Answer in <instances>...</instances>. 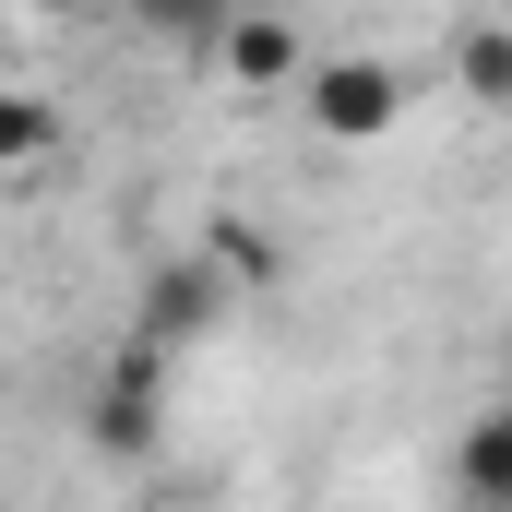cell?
I'll use <instances>...</instances> for the list:
<instances>
[{
	"label": "cell",
	"mask_w": 512,
	"mask_h": 512,
	"mask_svg": "<svg viewBox=\"0 0 512 512\" xmlns=\"http://www.w3.org/2000/svg\"><path fill=\"white\" fill-rule=\"evenodd\" d=\"M298 108L322 143H382L405 120V72L370 60V48H310V72H298Z\"/></svg>",
	"instance_id": "cell-1"
},
{
	"label": "cell",
	"mask_w": 512,
	"mask_h": 512,
	"mask_svg": "<svg viewBox=\"0 0 512 512\" xmlns=\"http://www.w3.org/2000/svg\"><path fill=\"white\" fill-rule=\"evenodd\" d=\"M203 48H215V72H227V84H251V96H286V84L310 72V36H298L286 12H227Z\"/></svg>",
	"instance_id": "cell-4"
},
{
	"label": "cell",
	"mask_w": 512,
	"mask_h": 512,
	"mask_svg": "<svg viewBox=\"0 0 512 512\" xmlns=\"http://www.w3.org/2000/svg\"><path fill=\"white\" fill-rule=\"evenodd\" d=\"M453 489H465V512H501V501H512V417H501V405L465 429V453H453Z\"/></svg>",
	"instance_id": "cell-5"
},
{
	"label": "cell",
	"mask_w": 512,
	"mask_h": 512,
	"mask_svg": "<svg viewBox=\"0 0 512 512\" xmlns=\"http://www.w3.org/2000/svg\"><path fill=\"white\" fill-rule=\"evenodd\" d=\"M453 84H465L477 108H501L512 96V24H465V36H453Z\"/></svg>",
	"instance_id": "cell-7"
},
{
	"label": "cell",
	"mask_w": 512,
	"mask_h": 512,
	"mask_svg": "<svg viewBox=\"0 0 512 512\" xmlns=\"http://www.w3.org/2000/svg\"><path fill=\"white\" fill-rule=\"evenodd\" d=\"M48 155H60V108L24 96V84H0V167H48Z\"/></svg>",
	"instance_id": "cell-6"
},
{
	"label": "cell",
	"mask_w": 512,
	"mask_h": 512,
	"mask_svg": "<svg viewBox=\"0 0 512 512\" xmlns=\"http://www.w3.org/2000/svg\"><path fill=\"white\" fill-rule=\"evenodd\" d=\"M155 429H167V358L120 334V358H108V382H96V441L131 465V453H155Z\"/></svg>",
	"instance_id": "cell-3"
},
{
	"label": "cell",
	"mask_w": 512,
	"mask_h": 512,
	"mask_svg": "<svg viewBox=\"0 0 512 512\" xmlns=\"http://www.w3.org/2000/svg\"><path fill=\"white\" fill-rule=\"evenodd\" d=\"M215 322H227V274H215V262H155V274H143V310H131V346L179 358V346L215 334Z\"/></svg>",
	"instance_id": "cell-2"
}]
</instances>
